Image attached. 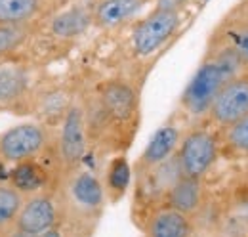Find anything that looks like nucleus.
<instances>
[{"mask_svg": "<svg viewBox=\"0 0 248 237\" xmlns=\"http://www.w3.org/2000/svg\"><path fill=\"white\" fill-rule=\"evenodd\" d=\"M23 201H25V195H21L8 182H0V236L16 224L17 212Z\"/></svg>", "mask_w": 248, "mask_h": 237, "instance_id": "nucleus-22", "label": "nucleus"}, {"mask_svg": "<svg viewBox=\"0 0 248 237\" xmlns=\"http://www.w3.org/2000/svg\"><path fill=\"white\" fill-rule=\"evenodd\" d=\"M241 71H245L243 63L233 48L227 42L221 44L199 65V69L189 79L180 100L182 109L191 117H206L219 90Z\"/></svg>", "mask_w": 248, "mask_h": 237, "instance_id": "nucleus-1", "label": "nucleus"}, {"mask_svg": "<svg viewBox=\"0 0 248 237\" xmlns=\"http://www.w3.org/2000/svg\"><path fill=\"white\" fill-rule=\"evenodd\" d=\"M32 75L25 63L12 61L10 58L0 59V109L19 107L31 102Z\"/></svg>", "mask_w": 248, "mask_h": 237, "instance_id": "nucleus-11", "label": "nucleus"}, {"mask_svg": "<svg viewBox=\"0 0 248 237\" xmlns=\"http://www.w3.org/2000/svg\"><path fill=\"white\" fill-rule=\"evenodd\" d=\"M105 199V186L93 170L80 167L65 176L62 193L63 216L69 214L77 220H93L103 210Z\"/></svg>", "mask_w": 248, "mask_h": 237, "instance_id": "nucleus-2", "label": "nucleus"}, {"mask_svg": "<svg viewBox=\"0 0 248 237\" xmlns=\"http://www.w3.org/2000/svg\"><path fill=\"white\" fill-rule=\"evenodd\" d=\"M155 0H93V27L95 29H115L128 23L141 10Z\"/></svg>", "mask_w": 248, "mask_h": 237, "instance_id": "nucleus-15", "label": "nucleus"}, {"mask_svg": "<svg viewBox=\"0 0 248 237\" xmlns=\"http://www.w3.org/2000/svg\"><path fill=\"white\" fill-rule=\"evenodd\" d=\"M219 130V149L235 157H248V117Z\"/></svg>", "mask_w": 248, "mask_h": 237, "instance_id": "nucleus-20", "label": "nucleus"}, {"mask_svg": "<svg viewBox=\"0 0 248 237\" xmlns=\"http://www.w3.org/2000/svg\"><path fill=\"white\" fill-rule=\"evenodd\" d=\"M56 10V0H0V23L31 25L48 19Z\"/></svg>", "mask_w": 248, "mask_h": 237, "instance_id": "nucleus-16", "label": "nucleus"}, {"mask_svg": "<svg viewBox=\"0 0 248 237\" xmlns=\"http://www.w3.org/2000/svg\"><path fill=\"white\" fill-rule=\"evenodd\" d=\"M73 102L75 100L71 92L65 86H50V88L40 90L38 94H32L29 105L32 107V113L36 115L38 122L54 128V126H60Z\"/></svg>", "mask_w": 248, "mask_h": 237, "instance_id": "nucleus-13", "label": "nucleus"}, {"mask_svg": "<svg viewBox=\"0 0 248 237\" xmlns=\"http://www.w3.org/2000/svg\"><path fill=\"white\" fill-rule=\"evenodd\" d=\"M0 237H34V236L27 234V232H21V230H17L16 226H12L10 230H6Z\"/></svg>", "mask_w": 248, "mask_h": 237, "instance_id": "nucleus-25", "label": "nucleus"}, {"mask_svg": "<svg viewBox=\"0 0 248 237\" xmlns=\"http://www.w3.org/2000/svg\"><path fill=\"white\" fill-rule=\"evenodd\" d=\"M197 2H201V4H206V2H210V0H197Z\"/></svg>", "mask_w": 248, "mask_h": 237, "instance_id": "nucleus-27", "label": "nucleus"}, {"mask_svg": "<svg viewBox=\"0 0 248 237\" xmlns=\"http://www.w3.org/2000/svg\"><path fill=\"white\" fill-rule=\"evenodd\" d=\"M130 182H132V167H130L128 159L124 155L113 157L109 167H107L105 180H103L107 199H111V201L123 199L124 193L130 187Z\"/></svg>", "mask_w": 248, "mask_h": 237, "instance_id": "nucleus-19", "label": "nucleus"}, {"mask_svg": "<svg viewBox=\"0 0 248 237\" xmlns=\"http://www.w3.org/2000/svg\"><path fill=\"white\" fill-rule=\"evenodd\" d=\"M36 31V23L31 25H8L0 23V59L10 58L17 50H21Z\"/></svg>", "mask_w": 248, "mask_h": 237, "instance_id": "nucleus-21", "label": "nucleus"}, {"mask_svg": "<svg viewBox=\"0 0 248 237\" xmlns=\"http://www.w3.org/2000/svg\"><path fill=\"white\" fill-rule=\"evenodd\" d=\"M52 170L40 161V157L36 159H27L21 163L12 165L6 182L10 186H14L21 195H32L38 191H46L52 186Z\"/></svg>", "mask_w": 248, "mask_h": 237, "instance_id": "nucleus-14", "label": "nucleus"}, {"mask_svg": "<svg viewBox=\"0 0 248 237\" xmlns=\"http://www.w3.org/2000/svg\"><path fill=\"white\" fill-rule=\"evenodd\" d=\"M95 100L111 128L132 126L140 113V92L126 79H107L97 85Z\"/></svg>", "mask_w": 248, "mask_h": 237, "instance_id": "nucleus-6", "label": "nucleus"}, {"mask_svg": "<svg viewBox=\"0 0 248 237\" xmlns=\"http://www.w3.org/2000/svg\"><path fill=\"white\" fill-rule=\"evenodd\" d=\"M93 2H75L56 10L46 19V33L56 40H77L93 27Z\"/></svg>", "mask_w": 248, "mask_h": 237, "instance_id": "nucleus-10", "label": "nucleus"}, {"mask_svg": "<svg viewBox=\"0 0 248 237\" xmlns=\"http://www.w3.org/2000/svg\"><path fill=\"white\" fill-rule=\"evenodd\" d=\"M184 12L155 10L140 19L130 34V46L138 58H151L160 48H164L174 34L180 31Z\"/></svg>", "mask_w": 248, "mask_h": 237, "instance_id": "nucleus-5", "label": "nucleus"}, {"mask_svg": "<svg viewBox=\"0 0 248 237\" xmlns=\"http://www.w3.org/2000/svg\"><path fill=\"white\" fill-rule=\"evenodd\" d=\"M233 52L237 54V58L241 59L243 69H248V21L233 27L227 33V40H225Z\"/></svg>", "mask_w": 248, "mask_h": 237, "instance_id": "nucleus-23", "label": "nucleus"}, {"mask_svg": "<svg viewBox=\"0 0 248 237\" xmlns=\"http://www.w3.org/2000/svg\"><path fill=\"white\" fill-rule=\"evenodd\" d=\"M189 0H155V10H174V12H184L186 4Z\"/></svg>", "mask_w": 248, "mask_h": 237, "instance_id": "nucleus-24", "label": "nucleus"}, {"mask_svg": "<svg viewBox=\"0 0 248 237\" xmlns=\"http://www.w3.org/2000/svg\"><path fill=\"white\" fill-rule=\"evenodd\" d=\"M162 203L166 207L180 210L187 216L199 214L204 207V186L201 178L182 176L174 182V186L166 191Z\"/></svg>", "mask_w": 248, "mask_h": 237, "instance_id": "nucleus-17", "label": "nucleus"}, {"mask_svg": "<svg viewBox=\"0 0 248 237\" xmlns=\"http://www.w3.org/2000/svg\"><path fill=\"white\" fill-rule=\"evenodd\" d=\"M206 117L217 128L248 117V69L225 83L210 105Z\"/></svg>", "mask_w": 248, "mask_h": 237, "instance_id": "nucleus-9", "label": "nucleus"}, {"mask_svg": "<svg viewBox=\"0 0 248 237\" xmlns=\"http://www.w3.org/2000/svg\"><path fill=\"white\" fill-rule=\"evenodd\" d=\"M193 220L180 210L162 207L155 208L145 224V237H191Z\"/></svg>", "mask_w": 248, "mask_h": 237, "instance_id": "nucleus-18", "label": "nucleus"}, {"mask_svg": "<svg viewBox=\"0 0 248 237\" xmlns=\"http://www.w3.org/2000/svg\"><path fill=\"white\" fill-rule=\"evenodd\" d=\"M34 237H65V234L62 232L60 226H56V228H50V230H46V232H42V234H38Z\"/></svg>", "mask_w": 248, "mask_h": 237, "instance_id": "nucleus-26", "label": "nucleus"}, {"mask_svg": "<svg viewBox=\"0 0 248 237\" xmlns=\"http://www.w3.org/2000/svg\"><path fill=\"white\" fill-rule=\"evenodd\" d=\"M180 142H182L180 128L176 124H162L158 130H155V134L151 136V140L147 142L143 153L140 155V159L136 163L138 174L155 169L166 159H170L172 155H176Z\"/></svg>", "mask_w": 248, "mask_h": 237, "instance_id": "nucleus-12", "label": "nucleus"}, {"mask_svg": "<svg viewBox=\"0 0 248 237\" xmlns=\"http://www.w3.org/2000/svg\"><path fill=\"white\" fill-rule=\"evenodd\" d=\"M54 144L52 128L38 122H19L0 134V165H16L42 157Z\"/></svg>", "mask_w": 248, "mask_h": 237, "instance_id": "nucleus-3", "label": "nucleus"}, {"mask_svg": "<svg viewBox=\"0 0 248 237\" xmlns=\"http://www.w3.org/2000/svg\"><path fill=\"white\" fill-rule=\"evenodd\" d=\"M90 134L86 126V113L80 102H73L67 115L60 122L58 140H56V161L63 176L82 167V161L88 153Z\"/></svg>", "mask_w": 248, "mask_h": 237, "instance_id": "nucleus-4", "label": "nucleus"}, {"mask_svg": "<svg viewBox=\"0 0 248 237\" xmlns=\"http://www.w3.org/2000/svg\"><path fill=\"white\" fill-rule=\"evenodd\" d=\"M62 218V197L56 191L46 189V191H38V193L25 197L14 226L31 236H38L50 228L60 226Z\"/></svg>", "mask_w": 248, "mask_h": 237, "instance_id": "nucleus-8", "label": "nucleus"}, {"mask_svg": "<svg viewBox=\"0 0 248 237\" xmlns=\"http://www.w3.org/2000/svg\"><path fill=\"white\" fill-rule=\"evenodd\" d=\"M219 138L208 128H193L186 136L176 151V159L184 176L202 178L216 165L219 157Z\"/></svg>", "mask_w": 248, "mask_h": 237, "instance_id": "nucleus-7", "label": "nucleus"}]
</instances>
